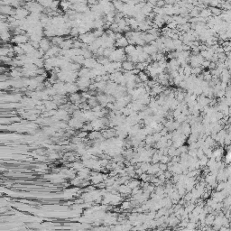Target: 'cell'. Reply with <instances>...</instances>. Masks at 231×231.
I'll list each match as a JSON object with an SVG mask.
<instances>
[{"instance_id":"obj_1","label":"cell","mask_w":231,"mask_h":231,"mask_svg":"<svg viewBox=\"0 0 231 231\" xmlns=\"http://www.w3.org/2000/svg\"><path fill=\"white\" fill-rule=\"evenodd\" d=\"M122 69L125 71H132L134 69H135V64L133 63L130 61H125L122 62Z\"/></svg>"},{"instance_id":"obj_2","label":"cell","mask_w":231,"mask_h":231,"mask_svg":"<svg viewBox=\"0 0 231 231\" xmlns=\"http://www.w3.org/2000/svg\"><path fill=\"white\" fill-rule=\"evenodd\" d=\"M115 46H117L118 48H121V49H125L127 45H128V42L126 40V38L125 36H122L121 38H119L118 40L116 41V44H114Z\"/></svg>"}]
</instances>
